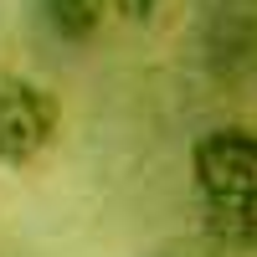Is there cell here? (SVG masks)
<instances>
[{"label":"cell","instance_id":"obj_3","mask_svg":"<svg viewBox=\"0 0 257 257\" xmlns=\"http://www.w3.org/2000/svg\"><path fill=\"white\" fill-rule=\"evenodd\" d=\"M36 11H41V26L67 47H88L108 21L103 0H36Z\"/></svg>","mask_w":257,"mask_h":257},{"label":"cell","instance_id":"obj_1","mask_svg":"<svg viewBox=\"0 0 257 257\" xmlns=\"http://www.w3.org/2000/svg\"><path fill=\"white\" fill-rule=\"evenodd\" d=\"M190 185L201 196L211 252L257 247V128L216 123L190 139Z\"/></svg>","mask_w":257,"mask_h":257},{"label":"cell","instance_id":"obj_2","mask_svg":"<svg viewBox=\"0 0 257 257\" xmlns=\"http://www.w3.org/2000/svg\"><path fill=\"white\" fill-rule=\"evenodd\" d=\"M62 108L31 77H0V170H26L57 144Z\"/></svg>","mask_w":257,"mask_h":257},{"label":"cell","instance_id":"obj_5","mask_svg":"<svg viewBox=\"0 0 257 257\" xmlns=\"http://www.w3.org/2000/svg\"><path fill=\"white\" fill-rule=\"evenodd\" d=\"M149 257H221V252H211V247H160Z\"/></svg>","mask_w":257,"mask_h":257},{"label":"cell","instance_id":"obj_4","mask_svg":"<svg viewBox=\"0 0 257 257\" xmlns=\"http://www.w3.org/2000/svg\"><path fill=\"white\" fill-rule=\"evenodd\" d=\"M165 0H103V11H108L113 21H123V26H149V21L160 16Z\"/></svg>","mask_w":257,"mask_h":257}]
</instances>
